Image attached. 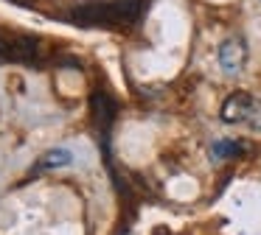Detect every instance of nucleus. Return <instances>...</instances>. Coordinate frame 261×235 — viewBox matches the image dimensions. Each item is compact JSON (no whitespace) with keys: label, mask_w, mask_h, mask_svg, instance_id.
Returning a JSON list of instances; mask_svg holds the SVG:
<instances>
[{"label":"nucleus","mask_w":261,"mask_h":235,"mask_svg":"<svg viewBox=\"0 0 261 235\" xmlns=\"http://www.w3.org/2000/svg\"><path fill=\"white\" fill-rule=\"evenodd\" d=\"M255 104H258V101L250 93H233L230 98L222 104L219 115L225 123H247L250 115H253V109H255Z\"/></svg>","instance_id":"obj_4"},{"label":"nucleus","mask_w":261,"mask_h":235,"mask_svg":"<svg viewBox=\"0 0 261 235\" xmlns=\"http://www.w3.org/2000/svg\"><path fill=\"white\" fill-rule=\"evenodd\" d=\"M216 59H219V67L227 76H239V73L244 70V62H247V42H244L242 37L222 39Z\"/></svg>","instance_id":"obj_3"},{"label":"nucleus","mask_w":261,"mask_h":235,"mask_svg":"<svg viewBox=\"0 0 261 235\" xmlns=\"http://www.w3.org/2000/svg\"><path fill=\"white\" fill-rule=\"evenodd\" d=\"M242 151H244V143H239V140H216L211 145V160L222 162V160H230V157H239Z\"/></svg>","instance_id":"obj_7"},{"label":"nucleus","mask_w":261,"mask_h":235,"mask_svg":"<svg viewBox=\"0 0 261 235\" xmlns=\"http://www.w3.org/2000/svg\"><path fill=\"white\" fill-rule=\"evenodd\" d=\"M73 162V154L68 149H48L40 160L34 162L31 173H45V171H54V168H62V165H70Z\"/></svg>","instance_id":"obj_6"},{"label":"nucleus","mask_w":261,"mask_h":235,"mask_svg":"<svg viewBox=\"0 0 261 235\" xmlns=\"http://www.w3.org/2000/svg\"><path fill=\"white\" fill-rule=\"evenodd\" d=\"M93 118L101 129H110L115 121V101L110 98L107 93H93Z\"/></svg>","instance_id":"obj_5"},{"label":"nucleus","mask_w":261,"mask_h":235,"mask_svg":"<svg viewBox=\"0 0 261 235\" xmlns=\"http://www.w3.org/2000/svg\"><path fill=\"white\" fill-rule=\"evenodd\" d=\"M0 59L20 65H40V39L31 34L0 31Z\"/></svg>","instance_id":"obj_2"},{"label":"nucleus","mask_w":261,"mask_h":235,"mask_svg":"<svg viewBox=\"0 0 261 235\" xmlns=\"http://www.w3.org/2000/svg\"><path fill=\"white\" fill-rule=\"evenodd\" d=\"M143 14V0H90L73 9L79 25H129Z\"/></svg>","instance_id":"obj_1"},{"label":"nucleus","mask_w":261,"mask_h":235,"mask_svg":"<svg viewBox=\"0 0 261 235\" xmlns=\"http://www.w3.org/2000/svg\"><path fill=\"white\" fill-rule=\"evenodd\" d=\"M14 3H29V0H14Z\"/></svg>","instance_id":"obj_9"},{"label":"nucleus","mask_w":261,"mask_h":235,"mask_svg":"<svg viewBox=\"0 0 261 235\" xmlns=\"http://www.w3.org/2000/svg\"><path fill=\"white\" fill-rule=\"evenodd\" d=\"M247 123L255 129V132H261V101L255 104V109H253V115H250V121H247Z\"/></svg>","instance_id":"obj_8"}]
</instances>
